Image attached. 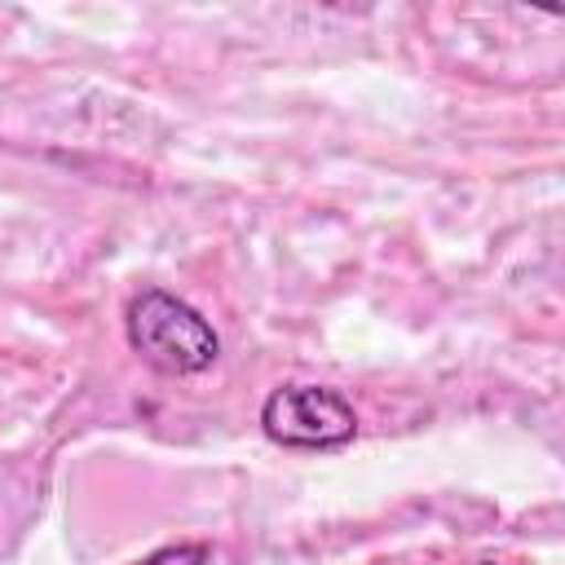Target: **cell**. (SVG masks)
Segmentation results:
<instances>
[{
  "label": "cell",
  "mask_w": 565,
  "mask_h": 565,
  "mask_svg": "<svg viewBox=\"0 0 565 565\" xmlns=\"http://www.w3.org/2000/svg\"><path fill=\"white\" fill-rule=\"evenodd\" d=\"M124 331L141 362L163 375H199L221 358V335L212 322L163 287H146L128 300Z\"/></svg>",
  "instance_id": "1"
},
{
  "label": "cell",
  "mask_w": 565,
  "mask_h": 565,
  "mask_svg": "<svg viewBox=\"0 0 565 565\" xmlns=\"http://www.w3.org/2000/svg\"><path fill=\"white\" fill-rule=\"evenodd\" d=\"M260 428L287 450H331L353 441L358 415L344 393L327 384H282L260 406Z\"/></svg>",
  "instance_id": "2"
},
{
  "label": "cell",
  "mask_w": 565,
  "mask_h": 565,
  "mask_svg": "<svg viewBox=\"0 0 565 565\" xmlns=\"http://www.w3.org/2000/svg\"><path fill=\"white\" fill-rule=\"evenodd\" d=\"M203 561H207L203 543H172V547H159V552L141 556L137 565H203Z\"/></svg>",
  "instance_id": "3"
},
{
  "label": "cell",
  "mask_w": 565,
  "mask_h": 565,
  "mask_svg": "<svg viewBox=\"0 0 565 565\" xmlns=\"http://www.w3.org/2000/svg\"><path fill=\"white\" fill-rule=\"evenodd\" d=\"M481 565H494V561H481Z\"/></svg>",
  "instance_id": "4"
}]
</instances>
